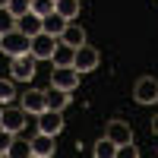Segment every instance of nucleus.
Listing matches in <instances>:
<instances>
[{"mask_svg": "<svg viewBox=\"0 0 158 158\" xmlns=\"http://www.w3.org/2000/svg\"><path fill=\"white\" fill-rule=\"evenodd\" d=\"M79 76H82V73H79L76 67H54V73H51V85L73 92V89L79 85Z\"/></svg>", "mask_w": 158, "mask_h": 158, "instance_id": "39448f33", "label": "nucleus"}, {"mask_svg": "<svg viewBox=\"0 0 158 158\" xmlns=\"http://www.w3.org/2000/svg\"><path fill=\"white\" fill-rule=\"evenodd\" d=\"M13 139H16V133H10V130L0 127V155H6V149L13 146Z\"/></svg>", "mask_w": 158, "mask_h": 158, "instance_id": "b1692460", "label": "nucleus"}, {"mask_svg": "<svg viewBox=\"0 0 158 158\" xmlns=\"http://www.w3.org/2000/svg\"><path fill=\"white\" fill-rule=\"evenodd\" d=\"M44 98H48V108H51V111H63V108L70 104V92L51 85V89H44Z\"/></svg>", "mask_w": 158, "mask_h": 158, "instance_id": "ddd939ff", "label": "nucleus"}, {"mask_svg": "<svg viewBox=\"0 0 158 158\" xmlns=\"http://www.w3.org/2000/svg\"><path fill=\"white\" fill-rule=\"evenodd\" d=\"M6 10L19 19V16H25V13L32 10V0H10V3H6Z\"/></svg>", "mask_w": 158, "mask_h": 158, "instance_id": "412c9836", "label": "nucleus"}, {"mask_svg": "<svg viewBox=\"0 0 158 158\" xmlns=\"http://www.w3.org/2000/svg\"><path fill=\"white\" fill-rule=\"evenodd\" d=\"M32 13H38V16H48V13H54V0H32Z\"/></svg>", "mask_w": 158, "mask_h": 158, "instance_id": "5701e85b", "label": "nucleus"}, {"mask_svg": "<svg viewBox=\"0 0 158 158\" xmlns=\"http://www.w3.org/2000/svg\"><path fill=\"white\" fill-rule=\"evenodd\" d=\"M133 98H136V104H155V101H158V79H155V76H142V79H136Z\"/></svg>", "mask_w": 158, "mask_h": 158, "instance_id": "f03ea898", "label": "nucleus"}, {"mask_svg": "<svg viewBox=\"0 0 158 158\" xmlns=\"http://www.w3.org/2000/svg\"><path fill=\"white\" fill-rule=\"evenodd\" d=\"M117 155H120V158H136L139 149L133 146V142H123V146H117Z\"/></svg>", "mask_w": 158, "mask_h": 158, "instance_id": "393cba45", "label": "nucleus"}, {"mask_svg": "<svg viewBox=\"0 0 158 158\" xmlns=\"http://www.w3.org/2000/svg\"><path fill=\"white\" fill-rule=\"evenodd\" d=\"M60 130H63V117H60V111L44 108L41 114H38V133H51V136H57Z\"/></svg>", "mask_w": 158, "mask_h": 158, "instance_id": "6e6552de", "label": "nucleus"}, {"mask_svg": "<svg viewBox=\"0 0 158 158\" xmlns=\"http://www.w3.org/2000/svg\"><path fill=\"white\" fill-rule=\"evenodd\" d=\"M6 3H10V0H0V6H6Z\"/></svg>", "mask_w": 158, "mask_h": 158, "instance_id": "cd10ccee", "label": "nucleus"}, {"mask_svg": "<svg viewBox=\"0 0 158 158\" xmlns=\"http://www.w3.org/2000/svg\"><path fill=\"white\" fill-rule=\"evenodd\" d=\"M101 63V54H98V48H89V44H82V48H76V60H73V67L79 70V73H92Z\"/></svg>", "mask_w": 158, "mask_h": 158, "instance_id": "423d86ee", "label": "nucleus"}, {"mask_svg": "<svg viewBox=\"0 0 158 158\" xmlns=\"http://www.w3.org/2000/svg\"><path fill=\"white\" fill-rule=\"evenodd\" d=\"M35 67H38V57L32 54V51L10 60V73H13V79H19V82H29V79L35 76Z\"/></svg>", "mask_w": 158, "mask_h": 158, "instance_id": "f257e3e1", "label": "nucleus"}, {"mask_svg": "<svg viewBox=\"0 0 158 158\" xmlns=\"http://www.w3.org/2000/svg\"><path fill=\"white\" fill-rule=\"evenodd\" d=\"M0 111H3V108H0Z\"/></svg>", "mask_w": 158, "mask_h": 158, "instance_id": "c85d7f7f", "label": "nucleus"}, {"mask_svg": "<svg viewBox=\"0 0 158 158\" xmlns=\"http://www.w3.org/2000/svg\"><path fill=\"white\" fill-rule=\"evenodd\" d=\"M54 48H57V38L54 35H48V32H38V35H32V44H29V51L38 57V60H51L54 57Z\"/></svg>", "mask_w": 158, "mask_h": 158, "instance_id": "20e7f679", "label": "nucleus"}, {"mask_svg": "<svg viewBox=\"0 0 158 158\" xmlns=\"http://www.w3.org/2000/svg\"><path fill=\"white\" fill-rule=\"evenodd\" d=\"M104 136H108L114 146H123V142H133V127L127 120H111L108 130H104Z\"/></svg>", "mask_w": 158, "mask_h": 158, "instance_id": "1a4fd4ad", "label": "nucleus"}, {"mask_svg": "<svg viewBox=\"0 0 158 158\" xmlns=\"http://www.w3.org/2000/svg\"><path fill=\"white\" fill-rule=\"evenodd\" d=\"M6 155L10 158H29L32 155V139L25 142V139H13V146L6 149Z\"/></svg>", "mask_w": 158, "mask_h": 158, "instance_id": "a211bd4d", "label": "nucleus"}, {"mask_svg": "<svg viewBox=\"0 0 158 158\" xmlns=\"http://www.w3.org/2000/svg\"><path fill=\"white\" fill-rule=\"evenodd\" d=\"M48 108V98H44V89H29V92H25V95H22V111L25 114H41Z\"/></svg>", "mask_w": 158, "mask_h": 158, "instance_id": "9d476101", "label": "nucleus"}, {"mask_svg": "<svg viewBox=\"0 0 158 158\" xmlns=\"http://www.w3.org/2000/svg\"><path fill=\"white\" fill-rule=\"evenodd\" d=\"M152 133H155V136H158V114H155V117H152Z\"/></svg>", "mask_w": 158, "mask_h": 158, "instance_id": "a878e982", "label": "nucleus"}, {"mask_svg": "<svg viewBox=\"0 0 158 158\" xmlns=\"http://www.w3.org/2000/svg\"><path fill=\"white\" fill-rule=\"evenodd\" d=\"M25 120H29V114H25L22 108H3L0 111V127L10 130V133H19V130L25 127Z\"/></svg>", "mask_w": 158, "mask_h": 158, "instance_id": "0eeeda50", "label": "nucleus"}, {"mask_svg": "<svg viewBox=\"0 0 158 158\" xmlns=\"http://www.w3.org/2000/svg\"><path fill=\"white\" fill-rule=\"evenodd\" d=\"M16 29H19L22 35H29V38H32V35H38V32H41V16L29 10L25 16H19V19H16Z\"/></svg>", "mask_w": 158, "mask_h": 158, "instance_id": "4468645a", "label": "nucleus"}, {"mask_svg": "<svg viewBox=\"0 0 158 158\" xmlns=\"http://www.w3.org/2000/svg\"><path fill=\"white\" fill-rule=\"evenodd\" d=\"M0 51H3V35H0Z\"/></svg>", "mask_w": 158, "mask_h": 158, "instance_id": "bb28decb", "label": "nucleus"}, {"mask_svg": "<svg viewBox=\"0 0 158 158\" xmlns=\"http://www.w3.org/2000/svg\"><path fill=\"white\" fill-rule=\"evenodd\" d=\"M13 29H16V16H13L6 6H0V35H6Z\"/></svg>", "mask_w": 158, "mask_h": 158, "instance_id": "aec40b11", "label": "nucleus"}, {"mask_svg": "<svg viewBox=\"0 0 158 158\" xmlns=\"http://www.w3.org/2000/svg\"><path fill=\"white\" fill-rule=\"evenodd\" d=\"M60 41L70 44V48H82L85 44V29L79 22H67V29L60 32Z\"/></svg>", "mask_w": 158, "mask_h": 158, "instance_id": "f8f14e48", "label": "nucleus"}, {"mask_svg": "<svg viewBox=\"0 0 158 158\" xmlns=\"http://www.w3.org/2000/svg\"><path fill=\"white\" fill-rule=\"evenodd\" d=\"M54 10L60 13L63 19H70V22H73V19L79 16V0H54Z\"/></svg>", "mask_w": 158, "mask_h": 158, "instance_id": "f3484780", "label": "nucleus"}, {"mask_svg": "<svg viewBox=\"0 0 158 158\" xmlns=\"http://www.w3.org/2000/svg\"><path fill=\"white\" fill-rule=\"evenodd\" d=\"M67 22H70V19H63L60 13L54 10V13H48V16L41 19V32H48V35H54V38H60V32L67 29Z\"/></svg>", "mask_w": 158, "mask_h": 158, "instance_id": "2eb2a0df", "label": "nucleus"}, {"mask_svg": "<svg viewBox=\"0 0 158 158\" xmlns=\"http://www.w3.org/2000/svg\"><path fill=\"white\" fill-rule=\"evenodd\" d=\"M10 98H16V85L13 79H0V104H6Z\"/></svg>", "mask_w": 158, "mask_h": 158, "instance_id": "4be33fe9", "label": "nucleus"}, {"mask_svg": "<svg viewBox=\"0 0 158 158\" xmlns=\"http://www.w3.org/2000/svg\"><path fill=\"white\" fill-rule=\"evenodd\" d=\"M92 152H95L98 158H114V155H117V146H114L108 136H101V139L95 142V149H92Z\"/></svg>", "mask_w": 158, "mask_h": 158, "instance_id": "6ab92c4d", "label": "nucleus"}, {"mask_svg": "<svg viewBox=\"0 0 158 158\" xmlns=\"http://www.w3.org/2000/svg\"><path fill=\"white\" fill-rule=\"evenodd\" d=\"M54 152H57V142H54L51 133H38V136L32 139V155H35V158H51Z\"/></svg>", "mask_w": 158, "mask_h": 158, "instance_id": "9b49d317", "label": "nucleus"}, {"mask_svg": "<svg viewBox=\"0 0 158 158\" xmlns=\"http://www.w3.org/2000/svg\"><path fill=\"white\" fill-rule=\"evenodd\" d=\"M29 44H32V38H29V35H22L19 29H13V32L3 35V54H10V57L29 54Z\"/></svg>", "mask_w": 158, "mask_h": 158, "instance_id": "7ed1b4c3", "label": "nucleus"}, {"mask_svg": "<svg viewBox=\"0 0 158 158\" xmlns=\"http://www.w3.org/2000/svg\"><path fill=\"white\" fill-rule=\"evenodd\" d=\"M51 60H54V67H73V60H76V48H70V44H57L54 48V57H51Z\"/></svg>", "mask_w": 158, "mask_h": 158, "instance_id": "dca6fc26", "label": "nucleus"}]
</instances>
